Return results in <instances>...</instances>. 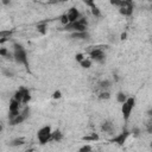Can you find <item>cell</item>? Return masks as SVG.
<instances>
[{"mask_svg": "<svg viewBox=\"0 0 152 152\" xmlns=\"http://www.w3.org/2000/svg\"><path fill=\"white\" fill-rule=\"evenodd\" d=\"M81 17V13L80 11L76 8V7H70L65 13H63L61 17H59V21L62 25H66V24H70L75 20H77L78 18Z\"/></svg>", "mask_w": 152, "mask_h": 152, "instance_id": "277c9868", "label": "cell"}, {"mask_svg": "<svg viewBox=\"0 0 152 152\" xmlns=\"http://www.w3.org/2000/svg\"><path fill=\"white\" fill-rule=\"evenodd\" d=\"M134 106H135V97L134 96L127 97V100L121 103V114H122V118H124L125 122H127L129 120V118L132 115V112L134 109Z\"/></svg>", "mask_w": 152, "mask_h": 152, "instance_id": "3957f363", "label": "cell"}, {"mask_svg": "<svg viewBox=\"0 0 152 152\" xmlns=\"http://www.w3.org/2000/svg\"><path fill=\"white\" fill-rule=\"evenodd\" d=\"M13 99H15L17 101H19L21 104H26L31 100V93H30V90L27 88L20 87L19 89L15 90V93L13 95Z\"/></svg>", "mask_w": 152, "mask_h": 152, "instance_id": "52a82bcc", "label": "cell"}, {"mask_svg": "<svg viewBox=\"0 0 152 152\" xmlns=\"http://www.w3.org/2000/svg\"><path fill=\"white\" fill-rule=\"evenodd\" d=\"M13 59L15 61V63L24 65L25 68H28V57H27V52L25 50V48L21 44L14 43L13 44Z\"/></svg>", "mask_w": 152, "mask_h": 152, "instance_id": "6da1fadb", "label": "cell"}, {"mask_svg": "<svg viewBox=\"0 0 152 152\" xmlns=\"http://www.w3.org/2000/svg\"><path fill=\"white\" fill-rule=\"evenodd\" d=\"M100 129H101V132H103V133H107V134H114L115 126H114V124H113L112 120L106 119V120H103V121L101 122Z\"/></svg>", "mask_w": 152, "mask_h": 152, "instance_id": "7c38bea8", "label": "cell"}, {"mask_svg": "<svg viewBox=\"0 0 152 152\" xmlns=\"http://www.w3.org/2000/svg\"><path fill=\"white\" fill-rule=\"evenodd\" d=\"M78 64H80L83 69H89V68L91 66V64H93V61H91L89 57H87V56H86V57H84V58H83Z\"/></svg>", "mask_w": 152, "mask_h": 152, "instance_id": "ac0fdd59", "label": "cell"}, {"mask_svg": "<svg viewBox=\"0 0 152 152\" xmlns=\"http://www.w3.org/2000/svg\"><path fill=\"white\" fill-rule=\"evenodd\" d=\"M90 12H91V14L95 17V18H100L101 15H102V13H101V10L99 8V6L95 4L94 6H91L90 7Z\"/></svg>", "mask_w": 152, "mask_h": 152, "instance_id": "d6986e66", "label": "cell"}, {"mask_svg": "<svg viewBox=\"0 0 152 152\" xmlns=\"http://www.w3.org/2000/svg\"><path fill=\"white\" fill-rule=\"evenodd\" d=\"M84 57H86V55H84V53H76L75 59H76V62H77V63H80Z\"/></svg>", "mask_w": 152, "mask_h": 152, "instance_id": "4316f807", "label": "cell"}, {"mask_svg": "<svg viewBox=\"0 0 152 152\" xmlns=\"http://www.w3.org/2000/svg\"><path fill=\"white\" fill-rule=\"evenodd\" d=\"M71 38L81 39V40H88L90 38V36H89V33L87 31H83V32H71Z\"/></svg>", "mask_w": 152, "mask_h": 152, "instance_id": "4fadbf2b", "label": "cell"}, {"mask_svg": "<svg viewBox=\"0 0 152 152\" xmlns=\"http://www.w3.org/2000/svg\"><path fill=\"white\" fill-rule=\"evenodd\" d=\"M28 116H30V108L28 107H25L24 109H21L19 112V114H17L14 118L10 119L8 121H10V125L11 126H17L19 124H23Z\"/></svg>", "mask_w": 152, "mask_h": 152, "instance_id": "9c48e42d", "label": "cell"}, {"mask_svg": "<svg viewBox=\"0 0 152 152\" xmlns=\"http://www.w3.org/2000/svg\"><path fill=\"white\" fill-rule=\"evenodd\" d=\"M51 133H52V128L50 125H45L43 127H40L37 131V139L38 142L40 145H45L49 141H51Z\"/></svg>", "mask_w": 152, "mask_h": 152, "instance_id": "8992f818", "label": "cell"}, {"mask_svg": "<svg viewBox=\"0 0 152 152\" xmlns=\"http://www.w3.org/2000/svg\"><path fill=\"white\" fill-rule=\"evenodd\" d=\"M52 97H53V99H61V97H62V93H61L59 90H56V91H53Z\"/></svg>", "mask_w": 152, "mask_h": 152, "instance_id": "f1b7e54d", "label": "cell"}, {"mask_svg": "<svg viewBox=\"0 0 152 152\" xmlns=\"http://www.w3.org/2000/svg\"><path fill=\"white\" fill-rule=\"evenodd\" d=\"M83 140L84 141H96V140H99V135L96 133H91L90 135L83 137Z\"/></svg>", "mask_w": 152, "mask_h": 152, "instance_id": "7402d4cb", "label": "cell"}, {"mask_svg": "<svg viewBox=\"0 0 152 152\" xmlns=\"http://www.w3.org/2000/svg\"><path fill=\"white\" fill-rule=\"evenodd\" d=\"M119 13L124 17H131L134 11V4L133 0H122L121 5L118 7Z\"/></svg>", "mask_w": 152, "mask_h": 152, "instance_id": "ba28073f", "label": "cell"}, {"mask_svg": "<svg viewBox=\"0 0 152 152\" xmlns=\"http://www.w3.org/2000/svg\"><path fill=\"white\" fill-rule=\"evenodd\" d=\"M69 0H55L53 2H59V4H63V2H68Z\"/></svg>", "mask_w": 152, "mask_h": 152, "instance_id": "1f68e13d", "label": "cell"}, {"mask_svg": "<svg viewBox=\"0 0 152 152\" xmlns=\"http://www.w3.org/2000/svg\"><path fill=\"white\" fill-rule=\"evenodd\" d=\"M129 134H131V132H129V131L124 129L121 133H119V134L114 135V137L110 139V141H112V142H114V144H118V145H124V144L126 142V140H127V138H128V135H129Z\"/></svg>", "mask_w": 152, "mask_h": 152, "instance_id": "8fae6325", "label": "cell"}, {"mask_svg": "<svg viewBox=\"0 0 152 152\" xmlns=\"http://www.w3.org/2000/svg\"><path fill=\"white\" fill-rule=\"evenodd\" d=\"M96 96L100 100H108V99H110V91L109 90H97Z\"/></svg>", "mask_w": 152, "mask_h": 152, "instance_id": "2e32d148", "label": "cell"}, {"mask_svg": "<svg viewBox=\"0 0 152 152\" xmlns=\"http://www.w3.org/2000/svg\"><path fill=\"white\" fill-rule=\"evenodd\" d=\"M1 4H2V5H5V6H7V5H10V4H11V0H1Z\"/></svg>", "mask_w": 152, "mask_h": 152, "instance_id": "4dcf8cb0", "label": "cell"}, {"mask_svg": "<svg viewBox=\"0 0 152 152\" xmlns=\"http://www.w3.org/2000/svg\"><path fill=\"white\" fill-rule=\"evenodd\" d=\"M63 139V132L61 129H55L52 131L51 133V141H55V142H59L61 140Z\"/></svg>", "mask_w": 152, "mask_h": 152, "instance_id": "9a60e30c", "label": "cell"}, {"mask_svg": "<svg viewBox=\"0 0 152 152\" xmlns=\"http://www.w3.org/2000/svg\"><path fill=\"white\" fill-rule=\"evenodd\" d=\"M82 2H83L86 6H88L89 8L95 5V0H82Z\"/></svg>", "mask_w": 152, "mask_h": 152, "instance_id": "d4e9b609", "label": "cell"}, {"mask_svg": "<svg viewBox=\"0 0 152 152\" xmlns=\"http://www.w3.org/2000/svg\"><path fill=\"white\" fill-rule=\"evenodd\" d=\"M93 150V147H91V145H89V144H86V145H83L82 147H80V152H89V151H91Z\"/></svg>", "mask_w": 152, "mask_h": 152, "instance_id": "603a6c76", "label": "cell"}, {"mask_svg": "<svg viewBox=\"0 0 152 152\" xmlns=\"http://www.w3.org/2000/svg\"><path fill=\"white\" fill-rule=\"evenodd\" d=\"M112 82L109 80H102L97 83V90H110Z\"/></svg>", "mask_w": 152, "mask_h": 152, "instance_id": "5bb4252c", "label": "cell"}, {"mask_svg": "<svg viewBox=\"0 0 152 152\" xmlns=\"http://www.w3.org/2000/svg\"><path fill=\"white\" fill-rule=\"evenodd\" d=\"M146 127H147V133H152V122L151 121H148L146 124Z\"/></svg>", "mask_w": 152, "mask_h": 152, "instance_id": "f546056e", "label": "cell"}, {"mask_svg": "<svg viewBox=\"0 0 152 152\" xmlns=\"http://www.w3.org/2000/svg\"><path fill=\"white\" fill-rule=\"evenodd\" d=\"M37 30H38V32H40L42 34H45L46 31H48V26H46L45 23H39V24L37 25Z\"/></svg>", "mask_w": 152, "mask_h": 152, "instance_id": "44dd1931", "label": "cell"}, {"mask_svg": "<svg viewBox=\"0 0 152 152\" xmlns=\"http://www.w3.org/2000/svg\"><path fill=\"white\" fill-rule=\"evenodd\" d=\"M24 144H25V139L24 138H14L13 140H11L8 142V145L12 146V147H18V146H21Z\"/></svg>", "mask_w": 152, "mask_h": 152, "instance_id": "e0dca14e", "label": "cell"}, {"mask_svg": "<svg viewBox=\"0 0 152 152\" xmlns=\"http://www.w3.org/2000/svg\"><path fill=\"white\" fill-rule=\"evenodd\" d=\"M88 25H89L88 19L81 15L77 20H75L70 24H66L64 26V30H66L69 32H83V31L88 30Z\"/></svg>", "mask_w": 152, "mask_h": 152, "instance_id": "7a4b0ae2", "label": "cell"}, {"mask_svg": "<svg viewBox=\"0 0 152 152\" xmlns=\"http://www.w3.org/2000/svg\"><path fill=\"white\" fill-rule=\"evenodd\" d=\"M20 104L21 103L19 101H17L15 99L12 97V100L10 101V108H8V120L14 118L17 114H19V112L21 110L20 109Z\"/></svg>", "mask_w": 152, "mask_h": 152, "instance_id": "30bf717a", "label": "cell"}, {"mask_svg": "<svg viewBox=\"0 0 152 152\" xmlns=\"http://www.w3.org/2000/svg\"><path fill=\"white\" fill-rule=\"evenodd\" d=\"M125 38H126V33H122L121 34V39H125Z\"/></svg>", "mask_w": 152, "mask_h": 152, "instance_id": "836d02e7", "label": "cell"}, {"mask_svg": "<svg viewBox=\"0 0 152 152\" xmlns=\"http://www.w3.org/2000/svg\"><path fill=\"white\" fill-rule=\"evenodd\" d=\"M115 96H116V101H118L119 103H122V102H125V101L127 100V97H128V96H127V95H126L124 91H118Z\"/></svg>", "mask_w": 152, "mask_h": 152, "instance_id": "ffe728a7", "label": "cell"}, {"mask_svg": "<svg viewBox=\"0 0 152 152\" xmlns=\"http://www.w3.org/2000/svg\"><path fill=\"white\" fill-rule=\"evenodd\" d=\"M2 72H4V75H5L6 77H13V76H14L13 71H11V70H8V69H4Z\"/></svg>", "mask_w": 152, "mask_h": 152, "instance_id": "484cf974", "label": "cell"}, {"mask_svg": "<svg viewBox=\"0 0 152 152\" xmlns=\"http://www.w3.org/2000/svg\"><path fill=\"white\" fill-rule=\"evenodd\" d=\"M2 131H4V124L2 121H0V133H2Z\"/></svg>", "mask_w": 152, "mask_h": 152, "instance_id": "d6a6232c", "label": "cell"}, {"mask_svg": "<svg viewBox=\"0 0 152 152\" xmlns=\"http://www.w3.org/2000/svg\"><path fill=\"white\" fill-rule=\"evenodd\" d=\"M140 132H141V131H140L139 127H133L132 131H131V133H132L134 137H139V135H140Z\"/></svg>", "mask_w": 152, "mask_h": 152, "instance_id": "cb8c5ba5", "label": "cell"}, {"mask_svg": "<svg viewBox=\"0 0 152 152\" xmlns=\"http://www.w3.org/2000/svg\"><path fill=\"white\" fill-rule=\"evenodd\" d=\"M121 1H122V0H109L110 5L114 6V7H119V6L121 5Z\"/></svg>", "mask_w": 152, "mask_h": 152, "instance_id": "83f0119b", "label": "cell"}, {"mask_svg": "<svg viewBox=\"0 0 152 152\" xmlns=\"http://www.w3.org/2000/svg\"><path fill=\"white\" fill-rule=\"evenodd\" d=\"M88 55L93 62L101 63V64L106 62V52H104L103 48H101V46H93L88 51Z\"/></svg>", "mask_w": 152, "mask_h": 152, "instance_id": "5b68a950", "label": "cell"}]
</instances>
